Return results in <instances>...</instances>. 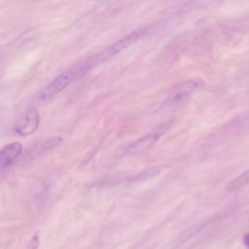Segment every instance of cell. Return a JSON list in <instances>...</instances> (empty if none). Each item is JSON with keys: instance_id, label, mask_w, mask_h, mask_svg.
I'll list each match as a JSON object with an SVG mask.
<instances>
[{"instance_id": "cell-2", "label": "cell", "mask_w": 249, "mask_h": 249, "mask_svg": "<svg viewBox=\"0 0 249 249\" xmlns=\"http://www.w3.org/2000/svg\"><path fill=\"white\" fill-rule=\"evenodd\" d=\"M199 87H200V82L197 80H188L178 84L170 90V92L168 93L166 99L162 104V107L173 108L178 105H181Z\"/></svg>"}, {"instance_id": "cell-4", "label": "cell", "mask_w": 249, "mask_h": 249, "mask_svg": "<svg viewBox=\"0 0 249 249\" xmlns=\"http://www.w3.org/2000/svg\"><path fill=\"white\" fill-rule=\"evenodd\" d=\"M145 32H146L145 29H139V30L134 31L133 33L127 35L126 37L121 39L120 41H118L115 44L108 47L104 52L101 53V54L97 55L95 57V59L104 60V59L110 58L111 56L119 53L123 50H124V49L128 48L130 45L134 44L136 41H138L140 38H142V36L145 34Z\"/></svg>"}, {"instance_id": "cell-1", "label": "cell", "mask_w": 249, "mask_h": 249, "mask_svg": "<svg viewBox=\"0 0 249 249\" xmlns=\"http://www.w3.org/2000/svg\"><path fill=\"white\" fill-rule=\"evenodd\" d=\"M86 64H82L76 68L65 70L64 72L56 76L39 91L37 96L38 100L40 102H46L52 99L53 96L65 89L67 86L77 78L79 72H81L82 70H86Z\"/></svg>"}, {"instance_id": "cell-6", "label": "cell", "mask_w": 249, "mask_h": 249, "mask_svg": "<svg viewBox=\"0 0 249 249\" xmlns=\"http://www.w3.org/2000/svg\"><path fill=\"white\" fill-rule=\"evenodd\" d=\"M22 145L19 142H12L4 146L0 152V165L4 169L10 166L20 155Z\"/></svg>"}, {"instance_id": "cell-9", "label": "cell", "mask_w": 249, "mask_h": 249, "mask_svg": "<svg viewBox=\"0 0 249 249\" xmlns=\"http://www.w3.org/2000/svg\"><path fill=\"white\" fill-rule=\"evenodd\" d=\"M38 245H39V239H38L37 235H35V236H33V238L31 239V241H30V243H29L27 249H37V248H38Z\"/></svg>"}, {"instance_id": "cell-7", "label": "cell", "mask_w": 249, "mask_h": 249, "mask_svg": "<svg viewBox=\"0 0 249 249\" xmlns=\"http://www.w3.org/2000/svg\"><path fill=\"white\" fill-rule=\"evenodd\" d=\"M63 139L60 137H53L50 138L48 140H45L44 142L38 144L36 147H33L31 150L27 151L25 157L29 158V160H32L35 157H39L40 155L57 147L60 143H62Z\"/></svg>"}, {"instance_id": "cell-8", "label": "cell", "mask_w": 249, "mask_h": 249, "mask_svg": "<svg viewBox=\"0 0 249 249\" xmlns=\"http://www.w3.org/2000/svg\"><path fill=\"white\" fill-rule=\"evenodd\" d=\"M249 185V169L242 172L240 175L235 177L231 182L229 183L227 187V191L229 193L236 192L244 187Z\"/></svg>"}, {"instance_id": "cell-3", "label": "cell", "mask_w": 249, "mask_h": 249, "mask_svg": "<svg viewBox=\"0 0 249 249\" xmlns=\"http://www.w3.org/2000/svg\"><path fill=\"white\" fill-rule=\"evenodd\" d=\"M39 114L34 107L28 108L15 124L14 131L20 136H28L34 133L39 126Z\"/></svg>"}, {"instance_id": "cell-5", "label": "cell", "mask_w": 249, "mask_h": 249, "mask_svg": "<svg viewBox=\"0 0 249 249\" xmlns=\"http://www.w3.org/2000/svg\"><path fill=\"white\" fill-rule=\"evenodd\" d=\"M160 138V134L158 132H152L147 135H144L138 139H136L134 142L130 143L124 151L125 155H131V154H137L140 152H143L150 148L154 143L158 141Z\"/></svg>"}, {"instance_id": "cell-10", "label": "cell", "mask_w": 249, "mask_h": 249, "mask_svg": "<svg viewBox=\"0 0 249 249\" xmlns=\"http://www.w3.org/2000/svg\"><path fill=\"white\" fill-rule=\"evenodd\" d=\"M243 242H244V244H245V246L249 249V234H246L245 236H244V239H243Z\"/></svg>"}]
</instances>
